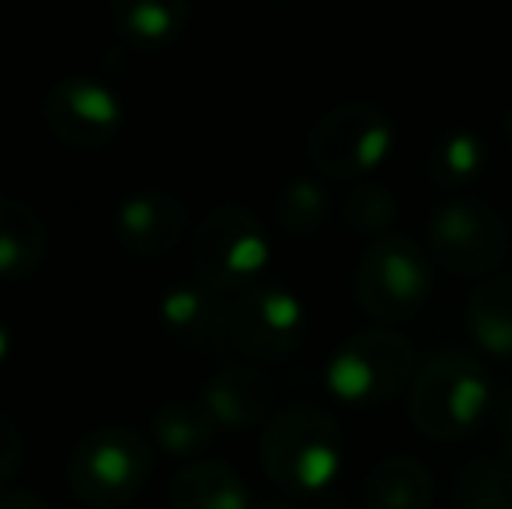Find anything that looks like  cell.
<instances>
[{
  "instance_id": "6da1fadb",
  "label": "cell",
  "mask_w": 512,
  "mask_h": 509,
  "mask_svg": "<svg viewBox=\"0 0 512 509\" xmlns=\"http://www.w3.org/2000/svg\"><path fill=\"white\" fill-rule=\"evenodd\" d=\"M492 401L488 374L464 349H436L425 356L408 387L411 426L436 443H453L481 426Z\"/></svg>"
},
{
  "instance_id": "7a4b0ae2",
  "label": "cell",
  "mask_w": 512,
  "mask_h": 509,
  "mask_svg": "<svg viewBox=\"0 0 512 509\" xmlns=\"http://www.w3.org/2000/svg\"><path fill=\"white\" fill-rule=\"evenodd\" d=\"M262 468L290 496H317L342 471L345 440L324 408L290 405L262 429Z\"/></svg>"
},
{
  "instance_id": "3957f363",
  "label": "cell",
  "mask_w": 512,
  "mask_h": 509,
  "mask_svg": "<svg viewBox=\"0 0 512 509\" xmlns=\"http://www.w3.org/2000/svg\"><path fill=\"white\" fill-rule=\"evenodd\" d=\"M154 475V443L133 426H98L74 443L67 485L84 506H129Z\"/></svg>"
},
{
  "instance_id": "277c9868",
  "label": "cell",
  "mask_w": 512,
  "mask_h": 509,
  "mask_svg": "<svg viewBox=\"0 0 512 509\" xmlns=\"http://www.w3.org/2000/svg\"><path fill=\"white\" fill-rule=\"evenodd\" d=\"M352 293L370 318L387 325L411 321L432 297L429 255L408 234H384L359 258Z\"/></svg>"
},
{
  "instance_id": "5b68a950",
  "label": "cell",
  "mask_w": 512,
  "mask_h": 509,
  "mask_svg": "<svg viewBox=\"0 0 512 509\" xmlns=\"http://www.w3.org/2000/svg\"><path fill=\"white\" fill-rule=\"evenodd\" d=\"M324 381L345 405H387L415 381V349L405 335L387 332V328L356 332L335 349Z\"/></svg>"
},
{
  "instance_id": "8992f818",
  "label": "cell",
  "mask_w": 512,
  "mask_h": 509,
  "mask_svg": "<svg viewBox=\"0 0 512 509\" xmlns=\"http://www.w3.org/2000/svg\"><path fill=\"white\" fill-rule=\"evenodd\" d=\"M394 150V123L373 102H345L324 112L307 136V157L317 175L352 182L370 175Z\"/></svg>"
},
{
  "instance_id": "52a82bcc",
  "label": "cell",
  "mask_w": 512,
  "mask_h": 509,
  "mask_svg": "<svg viewBox=\"0 0 512 509\" xmlns=\"http://www.w3.org/2000/svg\"><path fill=\"white\" fill-rule=\"evenodd\" d=\"M192 265L216 293L251 286L269 265V234L262 220L244 206H216L196 227Z\"/></svg>"
},
{
  "instance_id": "ba28073f",
  "label": "cell",
  "mask_w": 512,
  "mask_h": 509,
  "mask_svg": "<svg viewBox=\"0 0 512 509\" xmlns=\"http://www.w3.org/2000/svg\"><path fill=\"white\" fill-rule=\"evenodd\" d=\"M506 224L488 203L460 196L443 203L429 220V252L460 279L485 276L506 258Z\"/></svg>"
},
{
  "instance_id": "9c48e42d",
  "label": "cell",
  "mask_w": 512,
  "mask_h": 509,
  "mask_svg": "<svg viewBox=\"0 0 512 509\" xmlns=\"http://www.w3.org/2000/svg\"><path fill=\"white\" fill-rule=\"evenodd\" d=\"M46 126L63 147L95 154L122 133V102L105 81L88 74L60 77L42 102Z\"/></svg>"
},
{
  "instance_id": "30bf717a",
  "label": "cell",
  "mask_w": 512,
  "mask_h": 509,
  "mask_svg": "<svg viewBox=\"0 0 512 509\" xmlns=\"http://www.w3.org/2000/svg\"><path fill=\"white\" fill-rule=\"evenodd\" d=\"M307 311L286 286H255L230 307L227 339L248 360L279 363L304 342Z\"/></svg>"
},
{
  "instance_id": "8fae6325",
  "label": "cell",
  "mask_w": 512,
  "mask_h": 509,
  "mask_svg": "<svg viewBox=\"0 0 512 509\" xmlns=\"http://www.w3.org/2000/svg\"><path fill=\"white\" fill-rule=\"evenodd\" d=\"M189 227V206L168 189H143L122 199L112 231L122 252L136 258H161L175 252Z\"/></svg>"
},
{
  "instance_id": "7c38bea8",
  "label": "cell",
  "mask_w": 512,
  "mask_h": 509,
  "mask_svg": "<svg viewBox=\"0 0 512 509\" xmlns=\"http://www.w3.org/2000/svg\"><path fill=\"white\" fill-rule=\"evenodd\" d=\"M199 398L206 401V408L213 412V419L220 422V429L244 433V429H255L258 422L272 419L276 384L258 367L234 363V367H223L220 374L209 377Z\"/></svg>"
},
{
  "instance_id": "4fadbf2b",
  "label": "cell",
  "mask_w": 512,
  "mask_h": 509,
  "mask_svg": "<svg viewBox=\"0 0 512 509\" xmlns=\"http://www.w3.org/2000/svg\"><path fill=\"white\" fill-rule=\"evenodd\" d=\"M157 318H161L168 339L189 349H213L230 332V307H223L216 290L206 283L171 286L157 300Z\"/></svg>"
},
{
  "instance_id": "5bb4252c",
  "label": "cell",
  "mask_w": 512,
  "mask_h": 509,
  "mask_svg": "<svg viewBox=\"0 0 512 509\" xmlns=\"http://www.w3.org/2000/svg\"><path fill=\"white\" fill-rule=\"evenodd\" d=\"M112 32L136 53H154L175 42L192 18V0H112Z\"/></svg>"
},
{
  "instance_id": "9a60e30c",
  "label": "cell",
  "mask_w": 512,
  "mask_h": 509,
  "mask_svg": "<svg viewBox=\"0 0 512 509\" xmlns=\"http://www.w3.org/2000/svg\"><path fill=\"white\" fill-rule=\"evenodd\" d=\"M49 255V234L32 203L0 196V279H32Z\"/></svg>"
},
{
  "instance_id": "2e32d148",
  "label": "cell",
  "mask_w": 512,
  "mask_h": 509,
  "mask_svg": "<svg viewBox=\"0 0 512 509\" xmlns=\"http://www.w3.org/2000/svg\"><path fill=\"white\" fill-rule=\"evenodd\" d=\"M171 509H251L244 478L223 461H189L168 485Z\"/></svg>"
},
{
  "instance_id": "e0dca14e",
  "label": "cell",
  "mask_w": 512,
  "mask_h": 509,
  "mask_svg": "<svg viewBox=\"0 0 512 509\" xmlns=\"http://www.w3.org/2000/svg\"><path fill=\"white\" fill-rule=\"evenodd\" d=\"M220 422L206 408L203 398H175L164 401L154 415H150V440L164 450L168 457L189 461L213 447Z\"/></svg>"
},
{
  "instance_id": "ac0fdd59",
  "label": "cell",
  "mask_w": 512,
  "mask_h": 509,
  "mask_svg": "<svg viewBox=\"0 0 512 509\" xmlns=\"http://www.w3.org/2000/svg\"><path fill=\"white\" fill-rule=\"evenodd\" d=\"M436 482L432 471L415 457H387L366 475V509H432Z\"/></svg>"
},
{
  "instance_id": "d6986e66",
  "label": "cell",
  "mask_w": 512,
  "mask_h": 509,
  "mask_svg": "<svg viewBox=\"0 0 512 509\" xmlns=\"http://www.w3.org/2000/svg\"><path fill=\"white\" fill-rule=\"evenodd\" d=\"M471 339L495 360H512V276H488L467 300Z\"/></svg>"
},
{
  "instance_id": "ffe728a7",
  "label": "cell",
  "mask_w": 512,
  "mask_h": 509,
  "mask_svg": "<svg viewBox=\"0 0 512 509\" xmlns=\"http://www.w3.org/2000/svg\"><path fill=\"white\" fill-rule=\"evenodd\" d=\"M485 171V143L471 129H446L425 154V175L439 189H464Z\"/></svg>"
},
{
  "instance_id": "44dd1931",
  "label": "cell",
  "mask_w": 512,
  "mask_h": 509,
  "mask_svg": "<svg viewBox=\"0 0 512 509\" xmlns=\"http://www.w3.org/2000/svg\"><path fill=\"white\" fill-rule=\"evenodd\" d=\"M331 220V196L314 178H290L276 196V224L293 238H314Z\"/></svg>"
},
{
  "instance_id": "7402d4cb",
  "label": "cell",
  "mask_w": 512,
  "mask_h": 509,
  "mask_svg": "<svg viewBox=\"0 0 512 509\" xmlns=\"http://www.w3.org/2000/svg\"><path fill=\"white\" fill-rule=\"evenodd\" d=\"M460 509H512V475L502 461H471L457 475Z\"/></svg>"
},
{
  "instance_id": "603a6c76",
  "label": "cell",
  "mask_w": 512,
  "mask_h": 509,
  "mask_svg": "<svg viewBox=\"0 0 512 509\" xmlns=\"http://www.w3.org/2000/svg\"><path fill=\"white\" fill-rule=\"evenodd\" d=\"M394 217H398V203H394L391 189L380 182L352 185L349 196L342 199L345 227L363 234V238H384L391 231Z\"/></svg>"
},
{
  "instance_id": "cb8c5ba5",
  "label": "cell",
  "mask_w": 512,
  "mask_h": 509,
  "mask_svg": "<svg viewBox=\"0 0 512 509\" xmlns=\"http://www.w3.org/2000/svg\"><path fill=\"white\" fill-rule=\"evenodd\" d=\"M21 461H25V436H21V426L7 412H0V489L18 475Z\"/></svg>"
},
{
  "instance_id": "d4e9b609",
  "label": "cell",
  "mask_w": 512,
  "mask_h": 509,
  "mask_svg": "<svg viewBox=\"0 0 512 509\" xmlns=\"http://www.w3.org/2000/svg\"><path fill=\"white\" fill-rule=\"evenodd\" d=\"M0 509H53L32 489H0Z\"/></svg>"
},
{
  "instance_id": "484cf974",
  "label": "cell",
  "mask_w": 512,
  "mask_h": 509,
  "mask_svg": "<svg viewBox=\"0 0 512 509\" xmlns=\"http://www.w3.org/2000/svg\"><path fill=\"white\" fill-rule=\"evenodd\" d=\"M502 464H506V471L512 475V387L506 394V401H502Z\"/></svg>"
},
{
  "instance_id": "4316f807",
  "label": "cell",
  "mask_w": 512,
  "mask_h": 509,
  "mask_svg": "<svg viewBox=\"0 0 512 509\" xmlns=\"http://www.w3.org/2000/svg\"><path fill=\"white\" fill-rule=\"evenodd\" d=\"M11 353H14V335H11V328H7V321L0 318V367L11 360Z\"/></svg>"
},
{
  "instance_id": "83f0119b",
  "label": "cell",
  "mask_w": 512,
  "mask_h": 509,
  "mask_svg": "<svg viewBox=\"0 0 512 509\" xmlns=\"http://www.w3.org/2000/svg\"><path fill=\"white\" fill-rule=\"evenodd\" d=\"M255 509H293V506H286V503H262V506H255Z\"/></svg>"
},
{
  "instance_id": "f1b7e54d",
  "label": "cell",
  "mask_w": 512,
  "mask_h": 509,
  "mask_svg": "<svg viewBox=\"0 0 512 509\" xmlns=\"http://www.w3.org/2000/svg\"><path fill=\"white\" fill-rule=\"evenodd\" d=\"M502 129H506V136H509V143H512V112L506 116V123H502Z\"/></svg>"
}]
</instances>
